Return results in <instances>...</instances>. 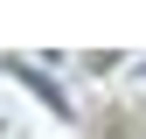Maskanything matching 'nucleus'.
Listing matches in <instances>:
<instances>
[{
  "mask_svg": "<svg viewBox=\"0 0 146 139\" xmlns=\"http://www.w3.org/2000/svg\"><path fill=\"white\" fill-rule=\"evenodd\" d=\"M7 70H14V77H21V83H28V91H35V97H42V104H49V111H63V118H70V97L56 91V77H42V70H35V63H7Z\"/></svg>",
  "mask_w": 146,
  "mask_h": 139,
  "instance_id": "obj_1",
  "label": "nucleus"
}]
</instances>
